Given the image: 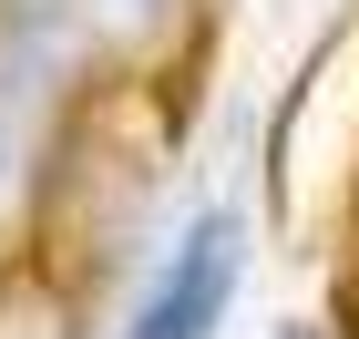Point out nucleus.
Masks as SVG:
<instances>
[{"instance_id": "1", "label": "nucleus", "mask_w": 359, "mask_h": 339, "mask_svg": "<svg viewBox=\"0 0 359 339\" xmlns=\"http://www.w3.org/2000/svg\"><path fill=\"white\" fill-rule=\"evenodd\" d=\"M83 52H62L52 31L0 21V257L41 247L52 226V185L62 154H72V124H83Z\"/></svg>"}, {"instance_id": "2", "label": "nucleus", "mask_w": 359, "mask_h": 339, "mask_svg": "<svg viewBox=\"0 0 359 339\" xmlns=\"http://www.w3.org/2000/svg\"><path fill=\"white\" fill-rule=\"evenodd\" d=\"M247 247H257L247 206L205 196L165 247H154V267L134 278V298H123L113 339H216L226 309H236V288H247Z\"/></svg>"}, {"instance_id": "3", "label": "nucleus", "mask_w": 359, "mask_h": 339, "mask_svg": "<svg viewBox=\"0 0 359 339\" xmlns=\"http://www.w3.org/2000/svg\"><path fill=\"white\" fill-rule=\"evenodd\" d=\"M175 11H185V0H0V21L52 31L62 52H83V62H134V52H154V31H165Z\"/></svg>"}]
</instances>
